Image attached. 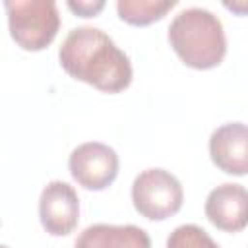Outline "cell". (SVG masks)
Wrapping results in <instances>:
<instances>
[{
	"label": "cell",
	"instance_id": "1",
	"mask_svg": "<svg viewBox=\"0 0 248 248\" xmlns=\"http://www.w3.org/2000/svg\"><path fill=\"white\" fill-rule=\"evenodd\" d=\"M58 60L68 76L103 93H120L134 78L128 54L93 25L72 29L58 48Z\"/></svg>",
	"mask_w": 248,
	"mask_h": 248
},
{
	"label": "cell",
	"instance_id": "2",
	"mask_svg": "<svg viewBox=\"0 0 248 248\" xmlns=\"http://www.w3.org/2000/svg\"><path fill=\"white\" fill-rule=\"evenodd\" d=\"M169 43L176 56L194 70L217 68L227 54L221 19L205 8H186L169 25Z\"/></svg>",
	"mask_w": 248,
	"mask_h": 248
},
{
	"label": "cell",
	"instance_id": "3",
	"mask_svg": "<svg viewBox=\"0 0 248 248\" xmlns=\"http://www.w3.org/2000/svg\"><path fill=\"white\" fill-rule=\"evenodd\" d=\"M10 37L23 50L46 48L58 35L60 14L54 0H6Z\"/></svg>",
	"mask_w": 248,
	"mask_h": 248
},
{
	"label": "cell",
	"instance_id": "4",
	"mask_svg": "<svg viewBox=\"0 0 248 248\" xmlns=\"http://www.w3.org/2000/svg\"><path fill=\"white\" fill-rule=\"evenodd\" d=\"M184 202L180 180L159 167L141 170L132 182L134 209L149 221H165L176 215Z\"/></svg>",
	"mask_w": 248,
	"mask_h": 248
},
{
	"label": "cell",
	"instance_id": "5",
	"mask_svg": "<svg viewBox=\"0 0 248 248\" xmlns=\"http://www.w3.org/2000/svg\"><path fill=\"white\" fill-rule=\"evenodd\" d=\"M118 153L103 141H85L72 149L68 169L72 178L85 190L101 192L118 176Z\"/></svg>",
	"mask_w": 248,
	"mask_h": 248
},
{
	"label": "cell",
	"instance_id": "6",
	"mask_svg": "<svg viewBox=\"0 0 248 248\" xmlns=\"http://www.w3.org/2000/svg\"><path fill=\"white\" fill-rule=\"evenodd\" d=\"M39 219L50 236H68L79 221V198L74 186L50 180L39 198Z\"/></svg>",
	"mask_w": 248,
	"mask_h": 248
},
{
	"label": "cell",
	"instance_id": "7",
	"mask_svg": "<svg viewBox=\"0 0 248 248\" xmlns=\"http://www.w3.org/2000/svg\"><path fill=\"white\" fill-rule=\"evenodd\" d=\"M203 211L219 231L240 232L248 223V192L236 182L219 184L207 194Z\"/></svg>",
	"mask_w": 248,
	"mask_h": 248
},
{
	"label": "cell",
	"instance_id": "8",
	"mask_svg": "<svg viewBox=\"0 0 248 248\" xmlns=\"http://www.w3.org/2000/svg\"><path fill=\"white\" fill-rule=\"evenodd\" d=\"M209 157L217 169L232 176L248 170V128L244 122H227L209 136Z\"/></svg>",
	"mask_w": 248,
	"mask_h": 248
},
{
	"label": "cell",
	"instance_id": "9",
	"mask_svg": "<svg viewBox=\"0 0 248 248\" xmlns=\"http://www.w3.org/2000/svg\"><path fill=\"white\" fill-rule=\"evenodd\" d=\"M74 248H151V238L138 225L95 223L79 232Z\"/></svg>",
	"mask_w": 248,
	"mask_h": 248
},
{
	"label": "cell",
	"instance_id": "10",
	"mask_svg": "<svg viewBox=\"0 0 248 248\" xmlns=\"http://www.w3.org/2000/svg\"><path fill=\"white\" fill-rule=\"evenodd\" d=\"M174 6V0H118L116 12L128 25L145 27L163 19Z\"/></svg>",
	"mask_w": 248,
	"mask_h": 248
},
{
	"label": "cell",
	"instance_id": "11",
	"mask_svg": "<svg viewBox=\"0 0 248 248\" xmlns=\"http://www.w3.org/2000/svg\"><path fill=\"white\" fill-rule=\"evenodd\" d=\"M167 248H221L200 225H178L167 238Z\"/></svg>",
	"mask_w": 248,
	"mask_h": 248
},
{
	"label": "cell",
	"instance_id": "12",
	"mask_svg": "<svg viewBox=\"0 0 248 248\" xmlns=\"http://www.w3.org/2000/svg\"><path fill=\"white\" fill-rule=\"evenodd\" d=\"M66 6L79 17H95L105 8V2L103 0H70Z\"/></svg>",
	"mask_w": 248,
	"mask_h": 248
},
{
	"label": "cell",
	"instance_id": "13",
	"mask_svg": "<svg viewBox=\"0 0 248 248\" xmlns=\"http://www.w3.org/2000/svg\"><path fill=\"white\" fill-rule=\"evenodd\" d=\"M0 248H10V246H6V244H0Z\"/></svg>",
	"mask_w": 248,
	"mask_h": 248
}]
</instances>
